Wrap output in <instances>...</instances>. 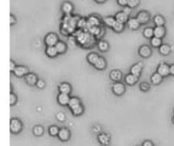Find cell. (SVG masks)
<instances>
[{"label":"cell","instance_id":"obj_47","mask_svg":"<svg viewBox=\"0 0 174 146\" xmlns=\"http://www.w3.org/2000/svg\"><path fill=\"white\" fill-rule=\"evenodd\" d=\"M143 146H153V144L150 141H145L143 144Z\"/></svg>","mask_w":174,"mask_h":146},{"label":"cell","instance_id":"obj_36","mask_svg":"<svg viewBox=\"0 0 174 146\" xmlns=\"http://www.w3.org/2000/svg\"><path fill=\"white\" fill-rule=\"evenodd\" d=\"M33 133H34L35 135L40 136V135H42L43 133V128L41 126H37V127H34Z\"/></svg>","mask_w":174,"mask_h":146},{"label":"cell","instance_id":"obj_8","mask_svg":"<svg viewBox=\"0 0 174 146\" xmlns=\"http://www.w3.org/2000/svg\"><path fill=\"white\" fill-rule=\"evenodd\" d=\"M57 100H58V102L60 104H61V105H67V104H69L71 98H70L69 94L60 93L59 94Z\"/></svg>","mask_w":174,"mask_h":146},{"label":"cell","instance_id":"obj_3","mask_svg":"<svg viewBox=\"0 0 174 146\" xmlns=\"http://www.w3.org/2000/svg\"><path fill=\"white\" fill-rule=\"evenodd\" d=\"M158 73L161 76V77H166L170 74V66L165 64V63H161V65L158 66Z\"/></svg>","mask_w":174,"mask_h":146},{"label":"cell","instance_id":"obj_31","mask_svg":"<svg viewBox=\"0 0 174 146\" xmlns=\"http://www.w3.org/2000/svg\"><path fill=\"white\" fill-rule=\"evenodd\" d=\"M99 141L103 144H108L109 141H110V138H109L108 135L102 133V134H100V136H99Z\"/></svg>","mask_w":174,"mask_h":146},{"label":"cell","instance_id":"obj_28","mask_svg":"<svg viewBox=\"0 0 174 146\" xmlns=\"http://www.w3.org/2000/svg\"><path fill=\"white\" fill-rule=\"evenodd\" d=\"M116 18H113V17H106L104 19V24L107 26V27H113V26L116 23Z\"/></svg>","mask_w":174,"mask_h":146},{"label":"cell","instance_id":"obj_2","mask_svg":"<svg viewBox=\"0 0 174 146\" xmlns=\"http://www.w3.org/2000/svg\"><path fill=\"white\" fill-rule=\"evenodd\" d=\"M22 128V124L18 119H12L10 122V131L14 133H17Z\"/></svg>","mask_w":174,"mask_h":146},{"label":"cell","instance_id":"obj_9","mask_svg":"<svg viewBox=\"0 0 174 146\" xmlns=\"http://www.w3.org/2000/svg\"><path fill=\"white\" fill-rule=\"evenodd\" d=\"M25 80L27 82V84L31 85V86H34L35 84H37L38 82V77L35 74H32V73H29L27 74L26 77H25Z\"/></svg>","mask_w":174,"mask_h":146},{"label":"cell","instance_id":"obj_7","mask_svg":"<svg viewBox=\"0 0 174 146\" xmlns=\"http://www.w3.org/2000/svg\"><path fill=\"white\" fill-rule=\"evenodd\" d=\"M14 73L17 77H23L25 75L28 74V68L23 65H18V66H16Z\"/></svg>","mask_w":174,"mask_h":146},{"label":"cell","instance_id":"obj_46","mask_svg":"<svg viewBox=\"0 0 174 146\" xmlns=\"http://www.w3.org/2000/svg\"><path fill=\"white\" fill-rule=\"evenodd\" d=\"M170 74L174 76V64L170 65Z\"/></svg>","mask_w":174,"mask_h":146},{"label":"cell","instance_id":"obj_26","mask_svg":"<svg viewBox=\"0 0 174 146\" xmlns=\"http://www.w3.org/2000/svg\"><path fill=\"white\" fill-rule=\"evenodd\" d=\"M161 80H162V77L158 72L153 74V76L151 77V82L153 84H159Z\"/></svg>","mask_w":174,"mask_h":146},{"label":"cell","instance_id":"obj_29","mask_svg":"<svg viewBox=\"0 0 174 146\" xmlns=\"http://www.w3.org/2000/svg\"><path fill=\"white\" fill-rule=\"evenodd\" d=\"M155 24L156 27H163V25L165 24V20L161 16H156L154 19Z\"/></svg>","mask_w":174,"mask_h":146},{"label":"cell","instance_id":"obj_13","mask_svg":"<svg viewBox=\"0 0 174 146\" xmlns=\"http://www.w3.org/2000/svg\"><path fill=\"white\" fill-rule=\"evenodd\" d=\"M100 20L98 19L95 16H91L89 17V20H88V25H87V28L89 29L90 27H99L100 26Z\"/></svg>","mask_w":174,"mask_h":146},{"label":"cell","instance_id":"obj_37","mask_svg":"<svg viewBox=\"0 0 174 146\" xmlns=\"http://www.w3.org/2000/svg\"><path fill=\"white\" fill-rule=\"evenodd\" d=\"M59 128L56 126H52V127H49V133L50 135L52 136H55V135H58L59 134Z\"/></svg>","mask_w":174,"mask_h":146},{"label":"cell","instance_id":"obj_10","mask_svg":"<svg viewBox=\"0 0 174 146\" xmlns=\"http://www.w3.org/2000/svg\"><path fill=\"white\" fill-rule=\"evenodd\" d=\"M142 67H143L142 63H138V64L132 65L131 68V74L139 77V75L141 74V71H142Z\"/></svg>","mask_w":174,"mask_h":146},{"label":"cell","instance_id":"obj_23","mask_svg":"<svg viewBox=\"0 0 174 146\" xmlns=\"http://www.w3.org/2000/svg\"><path fill=\"white\" fill-rule=\"evenodd\" d=\"M94 66L96 67L98 70H104L106 66V62H105V60L104 58L100 57L98 61L96 62V64L94 65Z\"/></svg>","mask_w":174,"mask_h":146},{"label":"cell","instance_id":"obj_11","mask_svg":"<svg viewBox=\"0 0 174 146\" xmlns=\"http://www.w3.org/2000/svg\"><path fill=\"white\" fill-rule=\"evenodd\" d=\"M166 34V29L164 27H156L154 29V37L161 38Z\"/></svg>","mask_w":174,"mask_h":146},{"label":"cell","instance_id":"obj_22","mask_svg":"<svg viewBox=\"0 0 174 146\" xmlns=\"http://www.w3.org/2000/svg\"><path fill=\"white\" fill-rule=\"evenodd\" d=\"M99 58L100 56L96 54V53H91V54H89L88 55V61L90 63V64H92V65H95L96 64V62L98 61V60H99Z\"/></svg>","mask_w":174,"mask_h":146},{"label":"cell","instance_id":"obj_15","mask_svg":"<svg viewBox=\"0 0 174 146\" xmlns=\"http://www.w3.org/2000/svg\"><path fill=\"white\" fill-rule=\"evenodd\" d=\"M128 26L129 28H131L132 30H136L139 27L140 23H139V20H137V18H131V19L128 20Z\"/></svg>","mask_w":174,"mask_h":146},{"label":"cell","instance_id":"obj_16","mask_svg":"<svg viewBox=\"0 0 174 146\" xmlns=\"http://www.w3.org/2000/svg\"><path fill=\"white\" fill-rule=\"evenodd\" d=\"M110 77L112 81L116 82H119L121 78V73L120 71H117V70H114L112 71L111 74H110Z\"/></svg>","mask_w":174,"mask_h":146},{"label":"cell","instance_id":"obj_40","mask_svg":"<svg viewBox=\"0 0 174 146\" xmlns=\"http://www.w3.org/2000/svg\"><path fill=\"white\" fill-rule=\"evenodd\" d=\"M16 100H17V98H16V94L14 93H10V96H9V102H10V105H13V104H16Z\"/></svg>","mask_w":174,"mask_h":146},{"label":"cell","instance_id":"obj_32","mask_svg":"<svg viewBox=\"0 0 174 146\" xmlns=\"http://www.w3.org/2000/svg\"><path fill=\"white\" fill-rule=\"evenodd\" d=\"M112 28L113 30L116 31V32H120V31H121L124 29V24L120 23V22H118V21H116V23L113 26Z\"/></svg>","mask_w":174,"mask_h":146},{"label":"cell","instance_id":"obj_30","mask_svg":"<svg viewBox=\"0 0 174 146\" xmlns=\"http://www.w3.org/2000/svg\"><path fill=\"white\" fill-rule=\"evenodd\" d=\"M150 43L151 45L153 47H155V48H158V47L160 48V47L162 45V44H161V38H155V37H154V38H151Z\"/></svg>","mask_w":174,"mask_h":146},{"label":"cell","instance_id":"obj_25","mask_svg":"<svg viewBox=\"0 0 174 146\" xmlns=\"http://www.w3.org/2000/svg\"><path fill=\"white\" fill-rule=\"evenodd\" d=\"M55 48H56L59 54H63L66 51V45L65 44V42H57V44L55 45Z\"/></svg>","mask_w":174,"mask_h":146},{"label":"cell","instance_id":"obj_18","mask_svg":"<svg viewBox=\"0 0 174 146\" xmlns=\"http://www.w3.org/2000/svg\"><path fill=\"white\" fill-rule=\"evenodd\" d=\"M72 9H73V6L69 2H66L62 5V11L64 12L66 15H70L72 11Z\"/></svg>","mask_w":174,"mask_h":146},{"label":"cell","instance_id":"obj_12","mask_svg":"<svg viewBox=\"0 0 174 146\" xmlns=\"http://www.w3.org/2000/svg\"><path fill=\"white\" fill-rule=\"evenodd\" d=\"M116 20L120 22V23L124 24L125 22H128V16L126 13H124L123 11L119 12L116 15Z\"/></svg>","mask_w":174,"mask_h":146},{"label":"cell","instance_id":"obj_33","mask_svg":"<svg viewBox=\"0 0 174 146\" xmlns=\"http://www.w3.org/2000/svg\"><path fill=\"white\" fill-rule=\"evenodd\" d=\"M71 111L73 113V115H81L82 113V111H83V107H82V105L80 104V105H78L77 107H75L74 109H72Z\"/></svg>","mask_w":174,"mask_h":146},{"label":"cell","instance_id":"obj_27","mask_svg":"<svg viewBox=\"0 0 174 146\" xmlns=\"http://www.w3.org/2000/svg\"><path fill=\"white\" fill-rule=\"evenodd\" d=\"M143 36L146 38H152V37L154 36V29H152L150 27H147L143 30Z\"/></svg>","mask_w":174,"mask_h":146},{"label":"cell","instance_id":"obj_6","mask_svg":"<svg viewBox=\"0 0 174 146\" xmlns=\"http://www.w3.org/2000/svg\"><path fill=\"white\" fill-rule=\"evenodd\" d=\"M139 54L141 57L148 58L151 55V49L147 45H143L140 47L139 50Z\"/></svg>","mask_w":174,"mask_h":146},{"label":"cell","instance_id":"obj_34","mask_svg":"<svg viewBox=\"0 0 174 146\" xmlns=\"http://www.w3.org/2000/svg\"><path fill=\"white\" fill-rule=\"evenodd\" d=\"M98 47H99V49H100L101 51H106V50L108 49L109 45L106 42H104V41H100V42L98 43Z\"/></svg>","mask_w":174,"mask_h":146},{"label":"cell","instance_id":"obj_20","mask_svg":"<svg viewBox=\"0 0 174 146\" xmlns=\"http://www.w3.org/2000/svg\"><path fill=\"white\" fill-rule=\"evenodd\" d=\"M46 54L48 56H49V57H55L57 54H59L58 51L56 49V48L55 46H49V47H47V49H46Z\"/></svg>","mask_w":174,"mask_h":146},{"label":"cell","instance_id":"obj_4","mask_svg":"<svg viewBox=\"0 0 174 146\" xmlns=\"http://www.w3.org/2000/svg\"><path fill=\"white\" fill-rule=\"evenodd\" d=\"M112 91L116 95H121L125 92V86L121 82H116L112 86Z\"/></svg>","mask_w":174,"mask_h":146},{"label":"cell","instance_id":"obj_43","mask_svg":"<svg viewBox=\"0 0 174 146\" xmlns=\"http://www.w3.org/2000/svg\"><path fill=\"white\" fill-rule=\"evenodd\" d=\"M117 2L121 6H126V5H128V0H117Z\"/></svg>","mask_w":174,"mask_h":146},{"label":"cell","instance_id":"obj_21","mask_svg":"<svg viewBox=\"0 0 174 146\" xmlns=\"http://www.w3.org/2000/svg\"><path fill=\"white\" fill-rule=\"evenodd\" d=\"M80 104H81V101H80V100H79L78 98H77V97H73V98H71L68 105H69V107L72 110V109H74L75 107H77L78 105H80Z\"/></svg>","mask_w":174,"mask_h":146},{"label":"cell","instance_id":"obj_1","mask_svg":"<svg viewBox=\"0 0 174 146\" xmlns=\"http://www.w3.org/2000/svg\"><path fill=\"white\" fill-rule=\"evenodd\" d=\"M59 42L58 36L54 33H49L46 36L45 38V43L48 47L55 46Z\"/></svg>","mask_w":174,"mask_h":146},{"label":"cell","instance_id":"obj_14","mask_svg":"<svg viewBox=\"0 0 174 146\" xmlns=\"http://www.w3.org/2000/svg\"><path fill=\"white\" fill-rule=\"evenodd\" d=\"M59 138L62 140V141H66L68 140L70 138V132L69 130H67L66 128H62L59 132Z\"/></svg>","mask_w":174,"mask_h":146},{"label":"cell","instance_id":"obj_19","mask_svg":"<svg viewBox=\"0 0 174 146\" xmlns=\"http://www.w3.org/2000/svg\"><path fill=\"white\" fill-rule=\"evenodd\" d=\"M59 89H60V92L62 93H66V94H69L71 91V86L68 83H61L59 87Z\"/></svg>","mask_w":174,"mask_h":146},{"label":"cell","instance_id":"obj_24","mask_svg":"<svg viewBox=\"0 0 174 146\" xmlns=\"http://www.w3.org/2000/svg\"><path fill=\"white\" fill-rule=\"evenodd\" d=\"M159 51L162 55H168L171 53V48L168 44H162L160 47Z\"/></svg>","mask_w":174,"mask_h":146},{"label":"cell","instance_id":"obj_38","mask_svg":"<svg viewBox=\"0 0 174 146\" xmlns=\"http://www.w3.org/2000/svg\"><path fill=\"white\" fill-rule=\"evenodd\" d=\"M139 4V0H128V6L129 8H134Z\"/></svg>","mask_w":174,"mask_h":146},{"label":"cell","instance_id":"obj_49","mask_svg":"<svg viewBox=\"0 0 174 146\" xmlns=\"http://www.w3.org/2000/svg\"><path fill=\"white\" fill-rule=\"evenodd\" d=\"M97 3H104L105 0H95Z\"/></svg>","mask_w":174,"mask_h":146},{"label":"cell","instance_id":"obj_5","mask_svg":"<svg viewBox=\"0 0 174 146\" xmlns=\"http://www.w3.org/2000/svg\"><path fill=\"white\" fill-rule=\"evenodd\" d=\"M137 20L140 24H146L150 20V15L146 11L139 12L137 16Z\"/></svg>","mask_w":174,"mask_h":146},{"label":"cell","instance_id":"obj_17","mask_svg":"<svg viewBox=\"0 0 174 146\" xmlns=\"http://www.w3.org/2000/svg\"><path fill=\"white\" fill-rule=\"evenodd\" d=\"M125 82L128 85L135 84L136 82H138V77H136L132 74H128V76H126V77H125Z\"/></svg>","mask_w":174,"mask_h":146},{"label":"cell","instance_id":"obj_48","mask_svg":"<svg viewBox=\"0 0 174 146\" xmlns=\"http://www.w3.org/2000/svg\"><path fill=\"white\" fill-rule=\"evenodd\" d=\"M16 23V19L13 16H10V25H13V24Z\"/></svg>","mask_w":174,"mask_h":146},{"label":"cell","instance_id":"obj_45","mask_svg":"<svg viewBox=\"0 0 174 146\" xmlns=\"http://www.w3.org/2000/svg\"><path fill=\"white\" fill-rule=\"evenodd\" d=\"M123 12L124 13H126V14H127V15L128 16V15L131 13V8H129V7H128V8H125L124 9Z\"/></svg>","mask_w":174,"mask_h":146},{"label":"cell","instance_id":"obj_35","mask_svg":"<svg viewBox=\"0 0 174 146\" xmlns=\"http://www.w3.org/2000/svg\"><path fill=\"white\" fill-rule=\"evenodd\" d=\"M87 25H88V21H86L84 19H79L78 21V27L82 29L87 28Z\"/></svg>","mask_w":174,"mask_h":146},{"label":"cell","instance_id":"obj_41","mask_svg":"<svg viewBox=\"0 0 174 146\" xmlns=\"http://www.w3.org/2000/svg\"><path fill=\"white\" fill-rule=\"evenodd\" d=\"M36 85L38 86V89H43V87L45 86V83H44V82H43V80H41V79H40V80L38 81V82H37V84Z\"/></svg>","mask_w":174,"mask_h":146},{"label":"cell","instance_id":"obj_50","mask_svg":"<svg viewBox=\"0 0 174 146\" xmlns=\"http://www.w3.org/2000/svg\"><path fill=\"white\" fill-rule=\"evenodd\" d=\"M172 122H173V123H174V116H173V118H172Z\"/></svg>","mask_w":174,"mask_h":146},{"label":"cell","instance_id":"obj_42","mask_svg":"<svg viewBox=\"0 0 174 146\" xmlns=\"http://www.w3.org/2000/svg\"><path fill=\"white\" fill-rule=\"evenodd\" d=\"M56 117H57V119H58L59 121H60V122H63V121L65 120V115H64L63 113H61V112L58 113L57 115H56Z\"/></svg>","mask_w":174,"mask_h":146},{"label":"cell","instance_id":"obj_44","mask_svg":"<svg viewBox=\"0 0 174 146\" xmlns=\"http://www.w3.org/2000/svg\"><path fill=\"white\" fill-rule=\"evenodd\" d=\"M16 65H15V62H13L11 60L10 61V65H9V70H10V71H15V70H16Z\"/></svg>","mask_w":174,"mask_h":146},{"label":"cell","instance_id":"obj_39","mask_svg":"<svg viewBox=\"0 0 174 146\" xmlns=\"http://www.w3.org/2000/svg\"><path fill=\"white\" fill-rule=\"evenodd\" d=\"M140 89L142 91H148L149 89H150V85L148 82H142L141 84H140Z\"/></svg>","mask_w":174,"mask_h":146}]
</instances>
